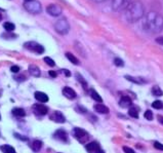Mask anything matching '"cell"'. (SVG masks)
Listing matches in <instances>:
<instances>
[{
	"label": "cell",
	"mask_w": 163,
	"mask_h": 153,
	"mask_svg": "<svg viewBox=\"0 0 163 153\" xmlns=\"http://www.w3.org/2000/svg\"><path fill=\"white\" fill-rule=\"evenodd\" d=\"M156 41H157L158 43H160V44H163V37H159L156 39Z\"/></svg>",
	"instance_id": "obj_38"
},
{
	"label": "cell",
	"mask_w": 163,
	"mask_h": 153,
	"mask_svg": "<svg viewBox=\"0 0 163 153\" xmlns=\"http://www.w3.org/2000/svg\"><path fill=\"white\" fill-rule=\"evenodd\" d=\"M12 114L15 116H18V117H24L26 115V112L22 108H14L12 109Z\"/></svg>",
	"instance_id": "obj_19"
},
{
	"label": "cell",
	"mask_w": 163,
	"mask_h": 153,
	"mask_svg": "<svg viewBox=\"0 0 163 153\" xmlns=\"http://www.w3.org/2000/svg\"><path fill=\"white\" fill-rule=\"evenodd\" d=\"M152 94L153 96H155V97H161V96H163V91L159 88V86L155 85V86H153V88H152Z\"/></svg>",
	"instance_id": "obj_21"
},
{
	"label": "cell",
	"mask_w": 163,
	"mask_h": 153,
	"mask_svg": "<svg viewBox=\"0 0 163 153\" xmlns=\"http://www.w3.org/2000/svg\"><path fill=\"white\" fill-rule=\"evenodd\" d=\"M24 7L29 14L38 15L42 11V5L38 0H30V1H25Z\"/></svg>",
	"instance_id": "obj_3"
},
{
	"label": "cell",
	"mask_w": 163,
	"mask_h": 153,
	"mask_svg": "<svg viewBox=\"0 0 163 153\" xmlns=\"http://www.w3.org/2000/svg\"><path fill=\"white\" fill-rule=\"evenodd\" d=\"M0 118H1V116H0Z\"/></svg>",
	"instance_id": "obj_44"
},
{
	"label": "cell",
	"mask_w": 163,
	"mask_h": 153,
	"mask_svg": "<svg viewBox=\"0 0 163 153\" xmlns=\"http://www.w3.org/2000/svg\"><path fill=\"white\" fill-rule=\"evenodd\" d=\"M114 63H115V65L117 66V67H123V66H124V63H123L122 60L119 59V58H116L114 60Z\"/></svg>",
	"instance_id": "obj_31"
},
{
	"label": "cell",
	"mask_w": 163,
	"mask_h": 153,
	"mask_svg": "<svg viewBox=\"0 0 163 153\" xmlns=\"http://www.w3.org/2000/svg\"><path fill=\"white\" fill-rule=\"evenodd\" d=\"M128 114L130 115L131 117H134V118H138L139 117V112H138V110H136L135 108H130V109H129Z\"/></svg>",
	"instance_id": "obj_27"
},
{
	"label": "cell",
	"mask_w": 163,
	"mask_h": 153,
	"mask_svg": "<svg viewBox=\"0 0 163 153\" xmlns=\"http://www.w3.org/2000/svg\"><path fill=\"white\" fill-rule=\"evenodd\" d=\"M91 1H94V2H96V3H101V2L107 1V0H91Z\"/></svg>",
	"instance_id": "obj_40"
},
{
	"label": "cell",
	"mask_w": 163,
	"mask_h": 153,
	"mask_svg": "<svg viewBox=\"0 0 163 153\" xmlns=\"http://www.w3.org/2000/svg\"><path fill=\"white\" fill-rule=\"evenodd\" d=\"M145 118L147 119V120H152L153 119V112L150 111V110H147L145 112Z\"/></svg>",
	"instance_id": "obj_30"
},
{
	"label": "cell",
	"mask_w": 163,
	"mask_h": 153,
	"mask_svg": "<svg viewBox=\"0 0 163 153\" xmlns=\"http://www.w3.org/2000/svg\"><path fill=\"white\" fill-rule=\"evenodd\" d=\"M15 138H18V139H21V140H23V141H28V138H23V136H21V135L15 134Z\"/></svg>",
	"instance_id": "obj_35"
},
{
	"label": "cell",
	"mask_w": 163,
	"mask_h": 153,
	"mask_svg": "<svg viewBox=\"0 0 163 153\" xmlns=\"http://www.w3.org/2000/svg\"><path fill=\"white\" fill-rule=\"evenodd\" d=\"M143 28L150 34H157L163 30V16L156 11H150L144 16Z\"/></svg>",
	"instance_id": "obj_1"
},
{
	"label": "cell",
	"mask_w": 163,
	"mask_h": 153,
	"mask_svg": "<svg viewBox=\"0 0 163 153\" xmlns=\"http://www.w3.org/2000/svg\"><path fill=\"white\" fill-rule=\"evenodd\" d=\"M154 147L156 148V149H158V150H161V151H163V144L162 143H159V142H154Z\"/></svg>",
	"instance_id": "obj_32"
},
{
	"label": "cell",
	"mask_w": 163,
	"mask_h": 153,
	"mask_svg": "<svg viewBox=\"0 0 163 153\" xmlns=\"http://www.w3.org/2000/svg\"><path fill=\"white\" fill-rule=\"evenodd\" d=\"M62 72L64 73L66 76H70V75H71V73L69 72V70H62Z\"/></svg>",
	"instance_id": "obj_37"
},
{
	"label": "cell",
	"mask_w": 163,
	"mask_h": 153,
	"mask_svg": "<svg viewBox=\"0 0 163 153\" xmlns=\"http://www.w3.org/2000/svg\"><path fill=\"white\" fill-rule=\"evenodd\" d=\"M41 147H42V142L39 141V140H35V141H33V143L31 144L32 150L35 152H38L41 149Z\"/></svg>",
	"instance_id": "obj_18"
},
{
	"label": "cell",
	"mask_w": 163,
	"mask_h": 153,
	"mask_svg": "<svg viewBox=\"0 0 163 153\" xmlns=\"http://www.w3.org/2000/svg\"><path fill=\"white\" fill-rule=\"evenodd\" d=\"M95 110L98 113H101V114H107V113H109V108L107 106H105L104 104L95 105Z\"/></svg>",
	"instance_id": "obj_17"
},
{
	"label": "cell",
	"mask_w": 163,
	"mask_h": 153,
	"mask_svg": "<svg viewBox=\"0 0 163 153\" xmlns=\"http://www.w3.org/2000/svg\"><path fill=\"white\" fill-rule=\"evenodd\" d=\"M11 72H14V73H18L20 72V67L19 66H11Z\"/></svg>",
	"instance_id": "obj_34"
},
{
	"label": "cell",
	"mask_w": 163,
	"mask_h": 153,
	"mask_svg": "<svg viewBox=\"0 0 163 153\" xmlns=\"http://www.w3.org/2000/svg\"><path fill=\"white\" fill-rule=\"evenodd\" d=\"M24 46H25V48H27V49H29V51H31L33 52H36V54L41 55V54L44 52V47H43L41 44H39V43L35 42V41L26 42L24 44Z\"/></svg>",
	"instance_id": "obj_6"
},
{
	"label": "cell",
	"mask_w": 163,
	"mask_h": 153,
	"mask_svg": "<svg viewBox=\"0 0 163 153\" xmlns=\"http://www.w3.org/2000/svg\"><path fill=\"white\" fill-rule=\"evenodd\" d=\"M34 96H35V99L37 100V101L41 102V103H46L48 101L47 95L44 94V92H36L34 94Z\"/></svg>",
	"instance_id": "obj_16"
},
{
	"label": "cell",
	"mask_w": 163,
	"mask_h": 153,
	"mask_svg": "<svg viewBox=\"0 0 163 153\" xmlns=\"http://www.w3.org/2000/svg\"><path fill=\"white\" fill-rule=\"evenodd\" d=\"M44 62H45L48 66H51V67H54V66L55 65V61H54L52 59L49 58V56H45V58H44Z\"/></svg>",
	"instance_id": "obj_29"
},
{
	"label": "cell",
	"mask_w": 163,
	"mask_h": 153,
	"mask_svg": "<svg viewBox=\"0 0 163 153\" xmlns=\"http://www.w3.org/2000/svg\"><path fill=\"white\" fill-rule=\"evenodd\" d=\"M49 75H51V77H56V76H58L55 71H49Z\"/></svg>",
	"instance_id": "obj_36"
},
{
	"label": "cell",
	"mask_w": 163,
	"mask_h": 153,
	"mask_svg": "<svg viewBox=\"0 0 163 153\" xmlns=\"http://www.w3.org/2000/svg\"><path fill=\"white\" fill-rule=\"evenodd\" d=\"M3 27H4V29L6 30V32H12L15 29V24H12V23H11V22L4 23V24H3Z\"/></svg>",
	"instance_id": "obj_24"
},
{
	"label": "cell",
	"mask_w": 163,
	"mask_h": 153,
	"mask_svg": "<svg viewBox=\"0 0 163 153\" xmlns=\"http://www.w3.org/2000/svg\"><path fill=\"white\" fill-rule=\"evenodd\" d=\"M63 95H64L66 98H68L70 100L75 99L76 96H77L74 89L71 88H68V86H66V88H63Z\"/></svg>",
	"instance_id": "obj_13"
},
{
	"label": "cell",
	"mask_w": 163,
	"mask_h": 153,
	"mask_svg": "<svg viewBox=\"0 0 163 153\" xmlns=\"http://www.w3.org/2000/svg\"><path fill=\"white\" fill-rule=\"evenodd\" d=\"M73 136H74L77 141L82 143V144L87 141L88 138H89L87 132L84 131V129H82V128H75L74 129H73Z\"/></svg>",
	"instance_id": "obj_7"
},
{
	"label": "cell",
	"mask_w": 163,
	"mask_h": 153,
	"mask_svg": "<svg viewBox=\"0 0 163 153\" xmlns=\"http://www.w3.org/2000/svg\"><path fill=\"white\" fill-rule=\"evenodd\" d=\"M89 94H90V96H91V98L95 100V101H96V102H99V103H102L103 102V99H102V97L99 96L98 92H96L95 89H90L89 91Z\"/></svg>",
	"instance_id": "obj_20"
},
{
	"label": "cell",
	"mask_w": 163,
	"mask_h": 153,
	"mask_svg": "<svg viewBox=\"0 0 163 153\" xmlns=\"http://www.w3.org/2000/svg\"><path fill=\"white\" fill-rule=\"evenodd\" d=\"M0 149H1V151L3 153H15V148L9 145H2L1 147H0Z\"/></svg>",
	"instance_id": "obj_22"
},
{
	"label": "cell",
	"mask_w": 163,
	"mask_h": 153,
	"mask_svg": "<svg viewBox=\"0 0 163 153\" xmlns=\"http://www.w3.org/2000/svg\"><path fill=\"white\" fill-rule=\"evenodd\" d=\"M152 107L154 109H158V110H159V109L163 108V103L161 101H155V102H153Z\"/></svg>",
	"instance_id": "obj_28"
},
{
	"label": "cell",
	"mask_w": 163,
	"mask_h": 153,
	"mask_svg": "<svg viewBox=\"0 0 163 153\" xmlns=\"http://www.w3.org/2000/svg\"><path fill=\"white\" fill-rule=\"evenodd\" d=\"M28 71H29L30 74H31L32 76H34V77H39L41 74L40 69H39L38 66H36V65H30Z\"/></svg>",
	"instance_id": "obj_15"
},
{
	"label": "cell",
	"mask_w": 163,
	"mask_h": 153,
	"mask_svg": "<svg viewBox=\"0 0 163 153\" xmlns=\"http://www.w3.org/2000/svg\"><path fill=\"white\" fill-rule=\"evenodd\" d=\"M123 151H124L125 153H135L134 149H131L130 147H123Z\"/></svg>",
	"instance_id": "obj_33"
},
{
	"label": "cell",
	"mask_w": 163,
	"mask_h": 153,
	"mask_svg": "<svg viewBox=\"0 0 163 153\" xmlns=\"http://www.w3.org/2000/svg\"><path fill=\"white\" fill-rule=\"evenodd\" d=\"M3 19V15H2V9L0 8V21H2Z\"/></svg>",
	"instance_id": "obj_41"
},
{
	"label": "cell",
	"mask_w": 163,
	"mask_h": 153,
	"mask_svg": "<svg viewBox=\"0 0 163 153\" xmlns=\"http://www.w3.org/2000/svg\"><path fill=\"white\" fill-rule=\"evenodd\" d=\"M32 110H33V112H34V114L38 115V116H43V115H45L46 113L48 112L47 107H45V106L42 105V104H35V105H33Z\"/></svg>",
	"instance_id": "obj_9"
},
{
	"label": "cell",
	"mask_w": 163,
	"mask_h": 153,
	"mask_svg": "<svg viewBox=\"0 0 163 153\" xmlns=\"http://www.w3.org/2000/svg\"><path fill=\"white\" fill-rule=\"evenodd\" d=\"M55 139L59 140V141L61 142H64V143H67L68 142V134L67 132L64 131V129H58L55 135H54Z\"/></svg>",
	"instance_id": "obj_12"
},
{
	"label": "cell",
	"mask_w": 163,
	"mask_h": 153,
	"mask_svg": "<svg viewBox=\"0 0 163 153\" xmlns=\"http://www.w3.org/2000/svg\"><path fill=\"white\" fill-rule=\"evenodd\" d=\"M0 96H1V91H0Z\"/></svg>",
	"instance_id": "obj_42"
},
{
	"label": "cell",
	"mask_w": 163,
	"mask_h": 153,
	"mask_svg": "<svg viewBox=\"0 0 163 153\" xmlns=\"http://www.w3.org/2000/svg\"><path fill=\"white\" fill-rule=\"evenodd\" d=\"M49 119L55 122H58V124H64L66 121L65 116L63 115V113H61L59 111H55L52 112L51 116H49Z\"/></svg>",
	"instance_id": "obj_11"
},
{
	"label": "cell",
	"mask_w": 163,
	"mask_h": 153,
	"mask_svg": "<svg viewBox=\"0 0 163 153\" xmlns=\"http://www.w3.org/2000/svg\"><path fill=\"white\" fill-rule=\"evenodd\" d=\"M119 105H120L122 108H128L132 105V102H131L130 98L126 97V96H123L120 101H119Z\"/></svg>",
	"instance_id": "obj_14"
},
{
	"label": "cell",
	"mask_w": 163,
	"mask_h": 153,
	"mask_svg": "<svg viewBox=\"0 0 163 153\" xmlns=\"http://www.w3.org/2000/svg\"><path fill=\"white\" fill-rule=\"evenodd\" d=\"M76 78H77V80L80 82V83L82 84V86H83V88H85V89H87V82H86L85 80H84V78L82 77V76L80 75V74H76Z\"/></svg>",
	"instance_id": "obj_26"
},
{
	"label": "cell",
	"mask_w": 163,
	"mask_h": 153,
	"mask_svg": "<svg viewBox=\"0 0 163 153\" xmlns=\"http://www.w3.org/2000/svg\"><path fill=\"white\" fill-rule=\"evenodd\" d=\"M158 120H159V122H160L161 124H163V116L158 115Z\"/></svg>",
	"instance_id": "obj_39"
},
{
	"label": "cell",
	"mask_w": 163,
	"mask_h": 153,
	"mask_svg": "<svg viewBox=\"0 0 163 153\" xmlns=\"http://www.w3.org/2000/svg\"><path fill=\"white\" fill-rule=\"evenodd\" d=\"M66 56H67V59L72 63V64H74V65H78L79 64L78 59L76 58L74 55H72L71 52H67V54H66Z\"/></svg>",
	"instance_id": "obj_23"
},
{
	"label": "cell",
	"mask_w": 163,
	"mask_h": 153,
	"mask_svg": "<svg viewBox=\"0 0 163 153\" xmlns=\"http://www.w3.org/2000/svg\"><path fill=\"white\" fill-rule=\"evenodd\" d=\"M125 20L129 23H136L145 16V6L142 1H132L124 11Z\"/></svg>",
	"instance_id": "obj_2"
},
{
	"label": "cell",
	"mask_w": 163,
	"mask_h": 153,
	"mask_svg": "<svg viewBox=\"0 0 163 153\" xmlns=\"http://www.w3.org/2000/svg\"><path fill=\"white\" fill-rule=\"evenodd\" d=\"M131 3V0H112L111 7L114 11H123Z\"/></svg>",
	"instance_id": "obj_5"
},
{
	"label": "cell",
	"mask_w": 163,
	"mask_h": 153,
	"mask_svg": "<svg viewBox=\"0 0 163 153\" xmlns=\"http://www.w3.org/2000/svg\"><path fill=\"white\" fill-rule=\"evenodd\" d=\"M46 11L51 16H59L62 15L63 9L61 6L58 4H49L47 7H46Z\"/></svg>",
	"instance_id": "obj_8"
},
{
	"label": "cell",
	"mask_w": 163,
	"mask_h": 153,
	"mask_svg": "<svg viewBox=\"0 0 163 153\" xmlns=\"http://www.w3.org/2000/svg\"><path fill=\"white\" fill-rule=\"evenodd\" d=\"M26 1H30V0H26Z\"/></svg>",
	"instance_id": "obj_43"
},
{
	"label": "cell",
	"mask_w": 163,
	"mask_h": 153,
	"mask_svg": "<svg viewBox=\"0 0 163 153\" xmlns=\"http://www.w3.org/2000/svg\"><path fill=\"white\" fill-rule=\"evenodd\" d=\"M125 78L127 79V80H129V81L134 82V83H139V84L144 83V82H146L145 80H141L139 78H138V77H132V76H125Z\"/></svg>",
	"instance_id": "obj_25"
},
{
	"label": "cell",
	"mask_w": 163,
	"mask_h": 153,
	"mask_svg": "<svg viewBox=\"0 0 163 153\" xmlns=\"http://www.w3.org/2000/svg\"><path fill=\"white\" fill-rule=\"evenodd\" d=\"M55 30L56 33L61 35H66L68 34L70 31V24L68 20L66 18L59 19L58 21L55 23Z\"/></svg>",
	"instance_id": "obj_4"
},
{
	"label": "cell",
	"mask_w": 163,
	"mask_h": 153,
	"mask_svg": "<svg viewBox=\"0 0 163 153\" xmlns=\"http://www.w3.org/2000/svg\"><path fill=\"white\" fill-rule=\"evenodd\" d=\"M85 149L88 153H104L101 149V146L96 142H90L85 146Z\"/></svg>",
	"instance_id": "obj_10"
}]
</instances>
